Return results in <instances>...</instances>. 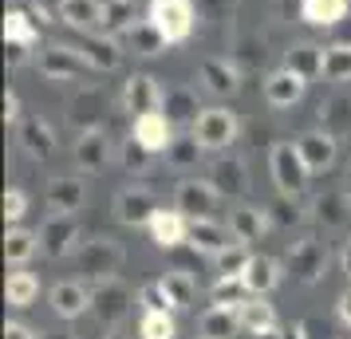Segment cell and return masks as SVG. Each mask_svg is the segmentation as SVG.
Instances as JSON below:
<instances>
[{"mask_svg":"<svg viewBox=\"0 0 351 339\" xmlns=\"http://www.w3.org/2000/svg\"><path fill=\"white\" fill-rule=\"evenodd\" d=\"M249 296H253V292L245 288L241 276H217V284L209 288V300H213V304H229V307H241Z\"/></svg>","mask_w":351,"mask_h":339,"instance_id":"45","label":"cell"},{"mask_svg":"<svg viewBox=\"0 0 351 339\" xmlns=\"http://www.w3.org/2000/svg\"><path fill=\"white\" fill-rule=\"evenodd\" d=\"M319 127L328 130V134H335V138H343L351 130V95H328L324 103H319Z\"/></svg>","mask_w":351,"mask_h":339,"instance_id":"33","label":"cell"},{"mask_svg":"<svg viewBox=\"0 0 351 339\" xmlns=\"http://www.w3.org/2000/svg\"><path fill=\"white\" fill-rule=\"evenodd\" d=\"M75 51L83 55V64L95 67V71H119L123 67V40L119 36H107V32H75Z\"/></svg>","mask_w":351,"mask_h":339,"instance_id":"8","label":"cell"},{"mask_svg":"<svg viewBox=\"0 0 351 339\" xmlns=\"http://www.w3.org/2000/svg\"><path fill=\"white\" fill-rule=\"evenodd\" d=\"M130 134H134V138H138L143 146H150L154 154H166V146L174 142V123H170V118H166L162 111H154V114H138Z\"/></svg>","mask_w":351,"mask_h":339,"instance_id":"29","label":"cell"},{"mask_svg":"<svg viewBox=\"0 0 351 339\" xmlns=\"http://www.w3.org/2000/svg\"><path fill=\"white\" fill-rule=\"evenodd\" d=\"M123 40V48L130 51V55H143V60H150V55H162V51L170 48V40L158 32V24L146 16V20H134L127 32L119 36Z\"/></svg>","mask_w":351,"mask_h":339,"instance_id":"21","label":"cell"},{"mask_svg":"<svg viewBox=\"0 0 351 339\" xmlns=\"http://www.w3.org/2000/svg\"><path fill=\"white\" fill-rule=\"evenodd\" d=\"M348 0H300V16L312 28H335L339 20L348 16Z\"/></svg>","mask_w":351,"mask_h":339,"instance_id":"35","label":"cell"},{"mask_svg":"<svg viewBox=\"0 0 351 339\" xmlns=\"http://www.w3.org/2000/svg\"><path fill=\"white\" fill-rule=\"evenodd\" d=\"M32 48L36 44H24V40H4V64L12 67V71L24 67L28 60H32Z\"/></svg>","mask_w":351,"mask_h":339,"instance_id":"51","label":"cell"},{"mask_svg":"<svg viewBox=\"0 0 351 339\" xmlns=\"http://www.w3.org/2000/svg\"><path fill=\"white\" fill-rule=\"evenodd\" d=\"M209 186L217 190L221 197H229V201H237V197H245L249 190H253V181H249V166H245V158H213L209 162Z\"/></svg>","mask_w":351,"mask_h":339,"instance_id":"15","label":"cell"},{"mask_svg":"<svg viewBox=\"0 0 351 339\" xmlns=\"http://www.w3.org/2000/svg\"><path fill=\"white\" fill-rule=\"evenodd\" d=\"M280 67H288L292 75H300L304 83H312V79H319L324 75V48L319 44H292V48L285 51V64Z\"/></svg>","mask_w":351,"mask_h":339,"instance_id":"31","label":"cell"},{"mask_svg":"<svg viewBox=\"0 0 351 339\" xmlns=\"http://www.w3.org/2000/svg\"><path fill=\"white\" fill-rule=\"evenodd\" d=\"M40 339H67V336H48V331H40Z\"/></svg>","mask_w":351,"mask_h":339,"instance_id":"62","label":"cell"},{"mask_svg":"<svg viewBox=\"0 0 351 339\" xmlns=\"http://www.w3.org/2000/svg\"><path fill=\"white\" fill-rule=\"evenodd\" d=\"M324 79L348 83L351 79V40H335L324 48Z\"/></svg>","mask_w":351,"mask_h":339,"instance_id":"41","label":"cell"},{"mask_svg":"<svg viewBox=\"0 0 351 339\" xmlns=\"http://www.w3.org/2000/svg\"><path fill=\"white\" fill-rule=\"evenodd\" d=\"M4 40H24V44H40V24L24 4H12L4 12Z\"/></svg>","mask_w":351,"mask_h":339,"instance_id":"39","label":"cell"},{"mask_svg":"<svg viewBox=\"0 0 351 339\" xmlns=\"http://www.w3.org/2000/svg\"><path fill=\"white\" fill-rule=\"evenodd\" d=\"M71 264L83 280H107L119 273L123 264V244L114 241L111 233H95V237H83L80 249L71 253Z\"/></svg>","mask_w":351,"mask_h":339,"instance_id":"1","label":"cell"},{"mask_svg":"<svg viewBox=\"0 0 351 339\" xmlns=\"http://www.w3.org/2000/svg\"><path fill=\"white\" fill-rule=\"evenodd\" d=\"M24 8H28V12H32V16H36V24H51V12H48V8H44V4H40V0H28Z\"/></svg>","mask_w":351,"mask_h":339,"instance_id":"57","label":"cell"},{"mask_svg":"<svg viewBox=\"0 0 351 339\" xmlns=\"http://www.w3.org/2000/svg\"><path fill=\"white\" fill-rule=\"evenodd\" d=\"M241 71L229 55H206L202 64H197V83H202V91L213 99H233L241 87Z\"/></svg>","mask_w":351,"mask_h":339,"instance_id":"11","label":"cell"},{"mask_svg":"<svg viewBox=\"0 0 351 339\" xmlns=\"http://www.w3.org/2000/svg\"><path fill=\"white\" fill-rule=\"evenodd\" d=\"M285 268L292 273V280L300 284H319L328 273V244L319 237H300V241L288 244L285 253Z\"/></svg>","mask_w":351,"mask_h":339,"instance_id":"5","label":"cell"},{"mask_svg":"<svg viewBox=\"0 0 351 339\" xmlns=\"http://www.w3.org/2000/svg\"><path fill=\"white\" fill-rule=\"evenodd\" d=\"M197 331H202V339H233L237 331H245V323H241V307H229V304L206 307L202 320H197Z\"/></svg>","mask_w":351,"mask_h":339,"instance_id":"26","label":"cell"},{"mask_svg":"<svg viewBox=\"0 0 351 339\" xmlns=\"http://www.w3.org/2000/svg\"><path fill=\"white\" fill-rule=\"evenodd\" d=\"M134 0H103V16H99V32L123 36L134 24Z\"/></svg>","mask_w":351,"mask_h":339,"instance_id":"40","label":"cell"},{"mask_svg":"<svg viewBox=\"0 0 351 339\" xmlns=\"http://www.w3.org/2000/svg\"><path fill=\"white\" fill-rule=\"evenodd\" d=\"M99 16H103V0H60L56 4V20L67 24L71 32H99Z\"/></svg>","mask_w":351,"mask_h":339,"instance_id":"25","label":"cell"},{"mask_svg":"<svg viewBox=\"0 0 351 339\" xmlns=\"http://www.w3.org/2000/svg\"><path fill=\"white\" fill-rule=\"evenodd\" d=\"M241 280H245V288L253 292V296H269V292L280 284V260H272V257H253Z\"/></svg>","mask_w":351,"mask_h":339,"instance_id":"34","label":"cell"},{"mask_svg":"<svg viewBox=\"0 0 351 339\" xmlns=\"http://www.w3.org/2000/svg\"><path fill=\"white\" fill-rule=\"evenodd\" d=\"M158 197L150 194L146 186H127V190H119L114 194V217L130 229H143L154 221V213H158Z\"/></svg>","mask_w":351,"mask_h":339,"instance_id":"14","label":"cell"},{"mask_svg":"<svg viewBox=\"0 0 351 339\" xmlns=\"http://www.w3.org/2000/svg\"><path fill=\"white\" fill-rule=\"evenodd\" d=\"M296 146H300V154H304V162H308V170H312V174L332 170L335 154H339V138H335V134H328L324 127L304 130L300 138H296Z\"/></svg>","mask_w":351,"mask_h":339,"instance_id":"17","label":"cell"},{"mask_svg":"<svg viewBox=\"0 0 351 339\" xmlns=\"http://www.w3.org/2000/svg\"><path fill=\"white\" fill-rule=\"evenodd\" d=\"M249 339H285V327H269V331H249Z\"/></svg>","mask_w":351,"mask_h":339,"instance_id":"60","label":"cell"},{"mask_svg":"<svg viewBox=\"0 0 351 339\" xmlns=\"http://www.w3.org/2000/svg\"><path fill=\"white\" fill-rule=\"evenodd\" d=\"M107 111H111V99L99 83H83L80 91L71 95L67 103V123L80 130H95V127H107Z\"/></svg>","mask_w":351,"mask_h":339,"instance_id":"7","label":"cell"},{"mask_svg":"<svg viewBox=\"0 0 351 339\" xmlns=\"http://www.w3.org/2000/svg\"><path fill=\"white\" fill-rule=\"evenodd\" d=\"M190 130L197 134V142L206 146V150H225V146H233L241 123H237V114L229 111V107H206Z\"/></svg>","mask_w":351,"mask_h":339,"instance_id":"10","label":"cell"},{"mask_svg":"<svg viewBox=\"0 0 351 339\" xmlns=\"http://www.w3.org/2000/svg\"><path fill=\"white\" fill-rule=\"evenodd\" d=\"M292 201H296V197H285V201H276V205H265V210H269V217H272V225H296V221L304 217Z\"/></svg>","mask_w":351,"mask_h":339,"instance_id":"52","label":"cell"},{"mask_svg":"<svg viewBox=\"0 0 351 339\" xmlns=\"http://www.w3.org/2000/svg\"><path fill=\"white\" fill-rule=\"evenodd\" d=\"M206 154V146L197 142V134H174V142L166 146V162L174 166V170H197V162Z\"/></svg>","mask_w":351,"mask_h":339,"instance_id":"38","label":"cell"},{"mask_svg":"<svg viewBox=\"0 0 351 339\" xmlns=\"http://www.w3.org/2000/svg\"><path fill=\"white\" fill-rule=\"evenodd\" d=\"M221 194L209 186V178H182L174 186V210H182L186 217H213L217 213Z\"/></svg>","mask_w":351,"mask_h":339,"instance_id":"13","label":"cell"},{"mask_svg":"<svg viewBox=\"0 0 351 339\" xmlns=\"http://www.w3.org/2000/svg\"><path fill=\"white\" fill-rule=\"evenodd\" d=\"M225 225L233 233V241L253 244L272 229V217H269L265 205H237V210H229V221H225Z\"/></svg>","mask_w":351,"mask_h":339,"instance_id":"20","label":"cell"},{"mask_svg":"<svg viewBox=\"0 0 351 339\" xmlns=\"http://www.w3.org/2000/svg\"><path fill=\"white\" fill-rule=\"evenodd\" d=\"M36 253H40V233H32V229H20V225L8 229V237H4V257H8V264L24 268Z\"/></svg>","mask_w":351,"mask_h":339,"instance_id":"36","label":"cell"},{"mask_svg":"<svg viewBox=\"0 0 351 339\" xmlns=\"http://www.w3.org/2000/svg\"><path fill=\"white\" fill-rule=\"evenodd\" d=\"M4 123H8V127L20 123V99H16V91H4Z\"/></svg>","mask_w":351,"mask_h":339,"instance_id":"53","label":"cell"},{"mask_svg":"<svg viewBox=\"0 0 351 339\" xmlns=\"http://www.w3.org/2000/svg\"><path fill=\"white\" fill-rule=\"evenodd\" d=\"M162 288L170 296L174 312H186V307H193V300H197V280H193L186 268H170V273L162 276Z\"/></svg>","mask_w":351,"mask_h":339,"instance_id":"37","label":"cell"},{"mask_svg":"<svg viewBox=\"0 0 351 339\" xmlns=\"http://www.w3.org/2000/svg\"><path fill=\"white\" fill-rule=\"evenodd\" d=\"M162 99H166V91H162L158 79L146 75V71H134V75H127V83H123V107H127L130 118L162 111Z\"/></svg>","mask_w":351,"mask_h":339,"instance_id":"16","label":"cell"},{"mask_svg":"<svg viewBox=\"0 0 351 339\" xmlns=\"http://www.w3.org/2000/svg\"><path fill=\"white\" fill-rule=\"evenodd\" d=\"M209 260H213L217 276H245V268H249L253 253H249V244H245V241H229L217 257H209Z\"/></svg>","mask_w":351,"mask_h":339,"instance_id":"43","label":"cell"},{"mask_svg":"<svg viewBox=\"0 0 351 339\" xmlns=\"http://www.w3.org/2000/svg\"><path fill=\"white\" fill-rule=\"evenodd\" d=\"M130 304H134V292L119 276H107V280H95L91 284V312H95V320L103 331L123 327L130 316Z\"/></svg>","mask_w":351,"mask_h":339,"instance_id":"3","label":"cell"},{"mask_svg":"<svg viewBox=\"0 0 351 339\" xmlns=\"http://www.w3.org/2000/svg\"><path fill=\"white\" fill-rule=\"evenodd\" d=\"M24 213H28V194H24V190H8V194H4V221H8V225H20Z\"/></svg>","mask_w":351,"mask_h":339,"instance_id":"50","label":"cell"},{"mask_svg":"<svg viewBox=\"0 0 351 339\" xmlns=\"http://www.w3.org/2000/svg\"><path fill=\"white\" fill-rule=\"evenodd\" d=\"M265 55H269V44H265L261 32H233V40H229V60L241 71H256V67L265 64Z\"/></svg>","mask_w":351,"mask_h":339,"instance_id":"32","label":"cell"},{"mask_svg":"<svg viewBox=\"0 0 351 339\" xmlns=\"http://www.w3.org/2000/svg\"><path fill=\"white\" fill-rule=\"evenodd\" d=\"M71 162H75L80 174H99V170H107V162H111V138H107V127L80 130L75 142H71Z\"/></svg>","mask_w":351,"mask_h":339,"instance_id":"12","label":"cell"},{"mask_svg":"<svg viewBox=\"0 0 351 339\" xmlns=\"http://www.w3.org/2000/svg\"><path fill=\"white\" fill-rule=\"evenodd\" d=\"M119 162H123V170H130V174H146V170H150V162H154V150L143 146L134 134H130L127 142L119 146Z\"/></svg>","mask_w":351,"mask_h":339,"instance_id":"47","label":"cell"},{"mask_svg":"<svg viewBox=\"0 0 351 339\" xmlns=\"http://www.w3.org/2000/svg\"><path fill=\"white\" fill-rule=\"evenodd\" d=\"M312 217H316L324 229H348L351 221V194L348 190H332V194L312 197Z\"/></svg>","mask_w":351,"mask_h":339,"instance_id":"27","label":"cell"},{"mask_svg":"<svg viewBox=\"0 0 351 339\" xmlns=\"http://www.w3.org/2000/svg\"><path fill=\"white\" fill-rule=\"evenodd\" d=\"M138 336L143 339H174L178 327H174V320H170V312H143Z\"/></svg>","mask_w":351,"mask_h":339,"instance_id":"48","label":"cell"},{"mask_svg":"<svg viewBox=\"0 0 351 339\" xmlns=\"http://www.w3.org/2000/svg\"><path fill=\"white\" fill-rule=\"evenodd\" d=\"M292 12H300V0H272V16L292 20Z\"/></svg>","mask_w":351,"mask_h":339,"instance_id":"54","label":"cell"},{"mask_svg":"<svg viewBox=\"0 0 351 339\" xmlns=\"http://www.w3.org/2000/svg\"><path fill=\"white\" fill-rule=\"evenodd\" d=\"M138 304H143V312H174L170 296H166V288H162V280L143 284V288H138Z\"/></svg>","mask_w":351,"mask_h":339,"instance_id":"49","label":"cell"},{"mask_svg":"<svg viewBox=\"0 0 351 339\" xmlns=\"http://www.w3.org/2000/svg\"><path fill=\"white\" fill-rule=\"evenodd\" d=\"M44 201H48V210H56V213L83 210V201H87V181H83L80 174H56V178H48Z\"/></svg>","mask_w":351,"mask_h":339,"instance_id":"18","label":"cell"},{"mask_svg":"<svg viewBox=\"0 0 351 339\" xmlns=\"http://www.w3.org/2000/svg\"><path fill=\"white\" fill-rule=\"evenodd\" d=\"M48 304L60 320H80L83 312H91V288L83 280H60L48 292Z\"/></svg>","mask_w":351,"mask_h":339,"instance_id":"19","label":"cell"},{"mask_svg":"<svg viewBox=\"0 0 351 339\" xmlns=\"http://www.w3.org/2000/svg\"><path fill=\"white\" fill-rule=\"evenodd\" d=\"M202 111H206V107L197 103V91H190V87H170L166 99H162V114H166L174 127H193Z\"/></svg>","mask_w":351,"mask_h":339,"instance_id":"30","label":"cell"},{"mask_svg":"<svg viewBox=\"0 0 351 339\" xmlns=\"http://www.w3.org/2000/svg\"><path fill=\"white\" fill-rule=\"evenodd\" d=\"M241 323H245V331H269V327H276V312H272V304H265V296H249L241 304Z\"/></svg>","mask_w":351,"mask_h":339,"instance_id":"44","label":"cell"},{"mask_svg":"<svg viewBox=\"0 0 351 339\" xmlns=\"http://www.w3.org/2000/svg\"><path fill=\"white\" fill-rule=\"evenodd\" d=\"M308 327H312V323H308V320L292 323V327H285V339H308Z\"/></svg>","mask_w":351,"mask_h":339,"instance_id":"58","label":"cell"},{"mask_svg":"<svg viewBox=\"0 0 351 339\" xmlns=\"http://www.w3.org/2000/svg\"><path fill=\"white\" fill-rule=\"evenodd\" d=\"M193 4H197V16L217 28H229L241 12V0H193Z\"/></svg>","mask_w":351,"mask_h":339,"instance_id":"46","label":"cell"},{"mask_svg":"<svg viewBox=\"0 0 351 339\" xmlns=\"http://www.w3.org/2000/svg\"><path fill=\"white\" fill-rule=\"evenodd\" d=\"M16 146L32 162H48L51 146H56V134H51V127L44 118H20L16 123Z\"/></svg>","mask_w":351,"mask_h":339,"instance_id":"24","label":"cell"},{"mask_svg":"<svg viewBox=\"0 0 351 339\" xmlns=\"http://www.w3.org/2000/svg\"><path fill=\"white\" fill-rule=\"evenodd\" d=\"M80 217L75 213H48V221L40 225V253L48 260H64L80 249Z\"/></svg>","mask_w":351,"mask_h":339,"instance_id":"6","label":"cell"},{"mask_svg":"<svg viewBox=\"0 0 351 339\" xmlns=\"http://www.w3.org/2000/svg\"><path fill=\"white\" fill-rule=\"evenodd\" d=\"M146 229H150V241L158 249H178V244L190 241V217L182 210H158Z\"/></svg>","mask_w":351,"mask_h":339,"instance_id":"23","label":"cell"},{"mask_svg":"<svg viewBox=\"0 0 351 339\" xmlns=\"http://www.w3.org/2000/svg\"><path fill=\"white\" fill-rule=\"evenodd\" d=\"M339 268H343V276L351 280V237L343 241V249H339Z\"/></svg>","mask_w":351,"mask_h":339,"instance_id":"59","label":"cell"},{"mask_svg":"<svg viewBox=\"0 0 351 339\" xmlns=\"http://www.w3.org/2000/svg\"><path fill=\"white\" fill-rule=\"evenodd\" d=\"M304 91H308V83H304L300 75H292L288 67H276V71L265 75V99H269V107H276V111L296 107L304 99Z\"/></svg>","mask_w":351,"mask_h":339,"instance_id":"22","label":"cell"},{"mask_svg":"<svg viewBox=\"0 0 351 339\" xmlns=\"http://www.w3.org/2000/svg\"><path fill=\"white\" fill-rule=\"evenodd\" d=\"M335 312H339V320L351 327V288H348V292H339V300H335Z\"/></svg>","mask_w":351,"mask_h":339,"instance_id":"56","label":"cell"},{"mask_svg":"<svg viewBox=\"0 0 351 339\" xmlns=\"http://www.w3.org/2000/svg\"><path fill=\"white\" fill-rule=\"evenodd\" d=\"M348 194H351V170H348Z\"/></svg>","mask_w":351,"mask_h":339,"instance_id":"63","label":"cell"},{"mask_svg":"<svg viewBox=\"0 0 351 339\" xmlns=\"http://www.w3.org/2000/svg\"><path fill=\"white\" fill-rule=\"evenodd\" d=\"M36 67H40V75L51 79V83H71V79H80V71L87 64H83V55L75 51L71 40H67V44L51 40V44H44V48L36 51Z\"/></svg>","mask_w":351,"mask_h":339,"instance_id":"9","label":"cell"},{"mask_svg":"<svg viewBox=\"0 0 351 339\" xmlns=\"http://www.w3.org/2000/svg\"><path fill=\"white\" fill-rule=\"evenodd\" d=\"M269 174H272V181H276L280 197H304L308 194L312 170H308V162H304V154H300V146L296 142H272Z\"/></svg>","mask_w":351,"mask_h":339,"instance_id":"2","label":"cell"},{"mask_svg":"<svg viewBox=\"0 0 351 339\" xmlns=\"http://www.w3.org/2000/svg\"><path fill=\"white\" fill-rule=\"evenodd\" d=\"M99 339H130V336H123L119 327H111V331H103V336H99Z\"/></svg>","mask_w":351,"mask_h":339,"instance_id":"61","label":"cell"},{"mask_svg":"<svg viewBox=\"0 0 351 339\" xmlns=\"http://www.w3.org/2000/svg\"><path fill=\"white\" fill-rule=\"evenodd\" d=\"M229 225H221L217 217H193L190 221V249H197V253H206V257H217L225 244H229Z\"/></svg>","mask_w":351,"mask_h":339,"instance_id":"28","label":"cell"},{"mask_svg":"<svg viewBox=\"0 0 351 339\" xmlns=\"http://www.w3.org/2000/svg\"><path fill=\"white\" fill-rule=\"evenodd\" d=\"M4 339H40V336H36L32 327H24V323H16V320H12L8 327H4Z\"/></svg>","mask_w":351,"mask_h":339,"instance_id":"55","label":"cell"},{"mask_svg":"<svg viewBox=\"0 0 351 339\" xmlns=\"http://www.w3.org/2000/svg\"><path fill=\"white\" fill-rule=\"evenodd\" d=\"M4 296H8V304H12V307H32V304H36V296H40V280H36L32 273L16 268V273H8Z\"/></svg>","mask_w":351,"mask_h":339,"instance_id":"42","label":"cell"},{"mask_svg":"<svg viewBox=\"0 0 351 339\" xmlns=\"http://www.w3.org/2000/svg\"><path fill=\"white\" fill-rule=\"evenodd\" d=\"M146 16L158 24V32L170 44H186L197 28V4L193 0H150Z\"/></svg>","mask_w":351,"mask_h":339,"instance_id":"4","label":"cell"}]
</instances>
